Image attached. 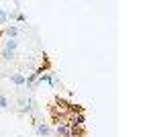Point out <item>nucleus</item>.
<instances>
[{"mask_svg":"<svg viewBox=\"0 0 153 137\" xmlns=\"http://www.w3.org/2000/svg\"><path fill=\"white\" fill-rule=\"evenodd\" d=\"M19 113L21 115H27V113H31L33 111V98H29V96H21L19 98Z\"/></svg>","mask_w":153,"mask_h":137,"instance_id":"nucleus-1","label":"nucleus"},{"mask_svg":"<svg viewBox=\"0 0 153 137\" xmlns=\"http://www.w3.org/2000/svg\"><path fill=\"white\" fill-rule=\"evenodd\" d=\"M53 133H55V137H70L71 129H70V125H68V123H55Z\"/></svg>","mask_w":153,"mask_h":137,"instance_id":"nucleus-4","label":"nucleus"},{"mask_svg":"<svg viewBox=\"0 0 153 137\" xmlns=\"http://www.w3.org/2000/svg\"><path fill=\"white\" fill-rule=\"evenodd\" d=\"M59 86H61V80H59V76L51 72V76H49V88H59Z\"/></svg>","mask_w":153,"mask_h":137,"instance_id":"nucleus-7","label":"nucleus"},{"mask_svg":"<svg viewBox=\"0 0 153 137\" xmlns=\"http://www.w3.org/2000/svg\"><path fill=\"white\" fill-rule=\"evenodd\" d=\"M14 21H16V23H25V21H27V16H25L23 12H19V14H16V19H14Z\"/></svg>","mask_w":153,"mask_h":137,"instance_id":"nucleus-10","label":"nucleus"},{"mask_svg":"<svg viewBox=\"0 0 153 137\" xmlns=\"http://www.w3.org/2000/svg\"><path fill=\"white\" fill-rule=\"evenodd\" d=\"M35 131H37V135H41V137H49L51 135V127H49V123H43V121L35 123Z\"/></svg>","mask_w":153,"mask_h":137,"instance_id":"nucleus-5","label":"nucleus"},{"mask_svg":"<svg viewBox=\"0 0 153 137\" xmlns=\"http://www.w3.org/2000/svg\"><path fill=\"white\" fill-rule=\"evenodd\" d=\"M6 25H8V10L0 8V27H6Z\"/></svg>","mask_w":153,"mask_h":137,"instance_id":"nucleus-8","label":"nucleus"},{"mask_svg":"<svg viewBox=\"0 0 153 137\" xmlns=\"http://www.w3.org/2000/svg\"><path fill=\"white\" fill-rule=\"evenodd\" d=\"M8 82L14 84L16 88H21V86H25V82H27V76L25 74H8Z\"/></svg>","mask_w":153,"mask_h":137,"instance_id":"nucleus-6","label":"nucleus"},{"mask_svg":"<svg viewBox=\"0 0 153 137\" xmlns=\"http://www.w3.org/2000/svg\"><path fill=\"white\" fill-rule=\"evenodd\" d=\"M0 37H4V39H19V27H14V25H6V27H2Z\"/></svg>","mask_w":153,"mask_h":137,"instance_id":"nucleus-3","label":"nucleus"},{"mask_svg":"<svg viewBox=\"0 0 153 137\" xmlns=\"http://www.w3.org/2000/svg\"><path fill=\"white\" fill-rule=\"evenodd\" d=\"M0 109H4V111L8 109V98H6L4 94H0Z\"/></svg>","mask_w":153,"mask_h":137,"instance_id":"nucleus-9","label":"nucleus"},{"mask_svg":"<svg viewBox=\"0 0 153 137\" xmlns=\"http://www.w3.org/2000/svg\"><path fill=\"white\" fill-rule=\"evenodd\" d=\"M70 137H82V135H80V133H76V131H71V133H70Z\"/></svg>","mask_w":153,"mask_h":137,"instance_id":"nucleus-11","label":"nucleus"},{"mask_svg":"<svg viewBox=\"0 0 153 137\" xmlns=\"http://www.w3.org/2000/svg\"><path fill=\"white\" fill-rule=\"evenodd\" d=\"M2 41H0V49H6V51H19V39H4V37H0Z\"/></svg>","mask_w":153,"mask_h":137,"instance_id":"nucleus-2","label":"nucleus"}]
</instances>
